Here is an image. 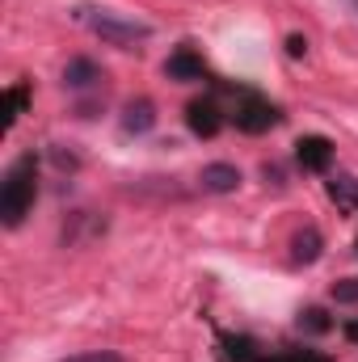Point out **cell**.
Wrapping results in <instances>:
<instances>
[{"mask_svg": "<svg viewBox=\"0 0 358 362\" xmlns=\"http://www.w3.org/2000/svg\"><path fill=\"white\" fill-rule=\"evenodd\" d=\"M76 21L89 25L93 34L110 47H122V51H135L139 42H148L156 30L148 21H139L135 13H122V8H105V4H76Z\"/></svg>", "mask_w": 358, "mask_h": 362, "instance_id": "6da1fadb", "label": "cell"}, {"mask_svg": "<svg viewBox=\"0 0 358 362\" xmlns=\"http://www.w3.org/2000/svg\"><path fill=\"white\" fill-rule=\"evenodd\" d=\"M198 185H202V194H232V189H241V169L224 165V160L202 165L198 169Z\"/></svg>", "mask_w": 358, "mask_h": 362, "instance_id": "7a4b0ae2", "label": "cell"}, {"mask_svg": "<svg viewBox=\"0 0 358 362\" xmlns=\"http://www.w3.org/2000/svg\"><path fill=\"white\" fill-rule=\"evenodd\" d=\"M152 127H156L152 101H127V110H122V131H127V135H144V131H152Z\"/></svg>", "mask_w": 358, "mask_h": 362, "instance_id": "3957f363", "label": "cell"}, {"mask_svg": "<svg viewBox=\"0 0 358 362\" xmlns=\"http://www.w3.org/2000/svg\"><path fill=\"white\" fill-rule=\"evenodd\" d=\"M97 81H101V72L93 68L89 59H72V64L64 68V85H68V89H89Z\"/></svg>", "mask_w": 358, "mask_h": 362, "instance_id": "277c9868", "label": "cell"}, {"mask_svg": "<svg viewBox=\"0 0 358 362\" xmlns=\"http://www.w3.org/2000/svg\"><path fill=\"white\" fill-rule=\"evenodd\" d=\"M333 299H337V303H354L358 299V278H346L342 286H333Z\"/></svg>", "mask_w": 358, "mask_h": 362, "instance_id": "5b68a950", "label": "cell"}, {"mask_svg": "<svg viewBox=\"0 0 358 362\" xmlns=\"http://www.w3.org/2000/svg\"><path fill=\"white\" fill-rule=\"evenodd\" d=\"M64 362H122V358H118V354H110V350H105V354L97 350V354H81V358H64Z\"/></svg>", "mask_w": 358, "mask_h": 362, "instance_id": "8992f818", "label": "cell"}]
</instances>
